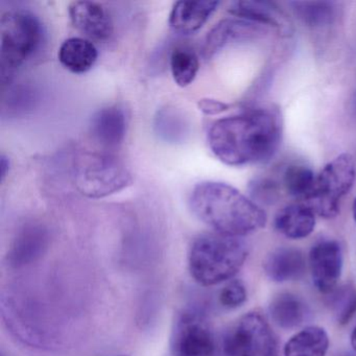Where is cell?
Listing matches in <instances>:
<instances>
[{
	"instance_id": "cell-1",
	"label": "cell",
	"mask_w": 356,
	"mask_h": 356,
	"mask_svg": "<svg viewBox=\"0 0 356 356\" xmlns=\"http://www.w3.org/2000/svg\"><path fill=\"white\" fill-rule=\"evenodd\" d=\"M282 134L277 108H249L216 120L208 132V143L220 161L238 168L270 161L278 152Z\"/></svg>"
},
{
	"instance_id": "cell-2",
	"label": "cell",
	"mask_w": 356,
	"mask_h": 356,
	"mask_svg": "<svg viewBox=\"0 0 356 356\" xmlns=\"http://www.w3.org/2000/svg\"><path fill=\"white\" fill-rule=\"evenodd\" d=\"M189 205L193 214L214 232L241 237L264 228L266 211L238 189L222 182L199 183L193 189Z\"/></svg>"
},
{
	"instance_id": "cell-3",
	"label": "cell",
	"mask_w": 356,
	"mask_h": 356,
	"mask_svg": "<svg viewBox=\"0 0 356 356\" xmlns=\"http://www.w3.org/2000/svg\"><path fill=\"white\" fill-rule=\"evenodd\" d=\"M247 257V245L239 237L218 232L203 233L191 245L189 270L197 283L211 286L234 277Z\"/></svg>"
},
{
	"instance_id": "cell-4",
	"label": "cell",
	"mask_w": 356,
	"mask_h": 356,
	"mask_svg": "<svg viewBox=\"0 0 356 356\" xmlns=\"http://www.w3.org/2000/svg\"><path fill=\"white\" fill-rule=\"evenodd\" d=\"M42 24L28 11H10L0 19V76L9 85L24 62L39 49Z\"/></svg>"
},
{
	"instance_id": "cell-5",
	"label": "cell",
	"mask_w": 356,
	"mask_h": 356,
	"mask_svg": "<svg viewBox=\"0 0 356 356\" xmlns=\"http://www.w3.org/2000/svg\"><path fill=\"white\" fill-rule=\"evenodd\" d=\"M72 177L79 193L90 199L113 195L132 183L130 172L118 158L97 152L76 158Z\"/></svg>"
},
{
	"instance_id": "cell-6",
	"label": "cell",
	"mask_w": 356,
	"mask_h": 356,
	"mask_svg": "<svg viewBox=\"0 0 356 356\" xmlns=\"http://www.w3.org/2000/svg\"><path fill=\"white\" fill-rule=\"evenodd\" d=\"M356 179V164L348 153L331 160L316 175V186L306 202L316 216L330 220L339 213L341 200L350 193Z\"/></svg>"
},
{
	"instance_id": "cell-7",
	"label": "cell",
	"mask_w": 356,
	"mask_h": 356,
	"mask_svg": "<svg viewBox=\"0 0 356 356\" xmlns=\"http://www.w3.org/2000/svg\"><path fill=\"white\" fill-rule=\"evenodd\" d=\"M228 356H279L278 341L259 312L245 314L225 339Z\"/></svg>"
},
{
	"instance_id": "cell-8",
	"label": "cell",
	"mask_w": 356,
	"mask_h": 356,
	"mask_svg": "<svg viewBox=\"0 0 356 356\" xmlns=\"http://www.w3.org/2000/svg\"><path fill=\"white\" fill-rule=\"evenodd\" d=\"M312 282L321 293H329L337 289L343 273V249L339 241L325 239L312 245L309 252Z\"/></svg>"
},
{
	"instance_id": "cell-9",
	"label": "cell",
	"mask_w": 356,
	"mask_h": 356,
	"mask_svg": "<svg viewBox=\"0 0 356 356\" xmlns=\"http://www.w3.org/2000/svg\"><path fill=\"white\" fill-rule=\"evenodd\" d=\"M214 337L207 323L193 314H183L172 335L175 356H212Z\"/></svg>"
},
{
	"instance_id": "cell-10",
	"label": "cell",
	"mask_w": 356,
	"mask_h": 356,
	"mask_svg": "<svg viewBox=\"0 0 356 356\" xmlns=\"http://www.w3.org/2000/svg\"><path fill=\"white\" fill-rule=\"evenodd\" d=\"M270 29L239 18H227L218 22L206 36L202 54L206 60L232 43L258 40L270 34Z\"/></svg>"
},
{
	"instance_id": "cell-11",
	"label": "cell",
	"mask_w": 356,
	"mask_h": 356,
	"mask_svg": "<svg viewBox=\"0 0 356 356\" xmlns=\"http://www.w3.org/2000/svg\"><path fill=\"white\" fill-rule=\"evenodd\" d=\"M70 22L88 40L105 42L113 34V22L107 10L93 1H74L68 8Z\"/></svg>"
},
{
	"instance_id": "cell-12",
	"label": "cell",
	"mask_w": 356,
	"mask_h": 356,
	"mask_svg": "<svg viewBox=\"0 0 356 356\" xmlns=\"http://www.w3.org/2000/svg\"><path fill=\"white\" fill-rule=\"evenodd\" d=\"M231 15L259 26L276 30L281 35L291 34V24L279 6L270 1H234L228 9Z\"/></svg>"
},
{
	"instance_id": "cell-13",
	"label": "cell",
	"mask_w": 356,
	"mask_h": 356,
	"mask_svg": "<svg viewBox=\"0 0 356 356\" xmlns=\"http://www.w3.org/2000/svg\"><path fill=\"white\" fill-rule=\"evenodd\" d=\"M126 114L118 106L102 108L93 114L89 132L93 140L106 149L120 147L126 137Z\"/></svg>"
},
{
	"instance_id": "cell-14",
	"label": "cell",
	"mask_w": 356,
	"mask_h": 356,
	"mask_svg": "<svg viewBox=\"0 0 356 356\" xmlns=\"http://www.w3.org/2000/svg\"><path fill=\"white\" fill-rule=\"evenodd\" d=\"M220 3L218 1H191L182 0L177 1L170 14V28L175 32L183 35H191L203 28L212 14L216 11Z\"/></svg>"
},
{
	"instance_id": "cell-15",
	"label": "cell",
	"mask_w": 356,
	"mask_h": 356,
	"mask_svg": "<svg viewBox=\"0 0 356 356\" xmlns=\"http://www.w3.org/2000/svg\"><path fill=\"white\" fill-rule=\"evenodd\" d=\"M316 216L307 204H289L277 212L274 225L276 230L289 239H303L314 232Z\"/></svg>"
},
{
	"instance_id": "cell-16",
	"label": "cell",
	"mask_w": 356,
	"mask_h": 356,
	"mask_svg": "<svg viewBox=\"0 0 356 356\" xmlns=\"http://www.w3.org/2000/svg\"><path fill=\"white\" fill-rule=\"evenodd\" d=\"M264 270L266 276L275 282L299 280L305 273V258L299 249L280 247L266 258Z\"/></svg>"
},
{
	"instance_id": "cell-17",
	"label": "cell",
	"mask_w": 356,
	"mask_h": 356,
	"mask_svg": "<svg viewBox=\"0 0 356 356\" xmlns=\"http://www.w3.org/2000/svg\"><path fill=\"white\" fill-rule=\"evenodd\" d=\"M97 57L99 53L95 45L88 39L79 37L64 41L58 53L62 66L76 74L89 72L97 63Z\"/></svg>"
},
{
	"instance_id": "cell-18",
	"label": "cell",
	"mask_w": 356,
	"mask_h": 356,
	"mask_svg": "<svg viewBox=\"0 0 356 356\" xmlns=\"http://www.w3.org/2000/svg\"><path fill=\"white\" fill-rule=\"evenodd\" d=\"M273 322L282 329L301 326L309 312L305 302L295 293H280L275 296L268 306Z\"/></svg>"
},
{
	"instance_id": "cell-19",
	"label": "cell",
	"mask_w": 356,
	"mask_h": 356,
	"mask_svg": "<svg viewBox=\"0 0 356 356\" xmlns=\"http://www.w3.org/2000/svg\"><path fill=\"white\" fill-rule=\"evenodd\" d=\"M328 347L326 331L318 326H308L285 343L284 356H325Z\"/></svg>"
},
{
	"instance_id": "cell-20",
	"label": "cell",
	"mask_w": 356,
	"mask_h": 356,
	"mask_svg": "<svg viewBox=\"0 0 356 356\" xmlns=\"http://www.w3.org/2000/svg\"><path fill=\"white\" fill-rule=\"evenodd\" d=\"M289 6L293 15L308 28H326L337 18V8L329 1H291Z\"/></svg>"
},
{
	"instance_id": "cell-21",
	"label": "cell",
	"mask_w": 356,
	"mask_h": 356,
	"mask_svg": "<svg viewBox=\"0 0 356 356\" xmlns=\"http://www.w3.org/2000/svg\"><path fill=\"white\" fill-rule=\"evenodd\" d=\"M316 175L303 164H291L285 168L282 176L283 187L291 197L306 203L314 193Z\"/></svg>"
},
{
	"instance_id": "cell-22",
	"label": "cell",
	"mask_w": 356,
	"mask_h": 356,
	"mask_svg": "<svg viewBox=\"0 0 356 356\" xmlns=\"http://www.w3.org/2000/svg\"><path fill=\"white\" fill-rule=\"evenodd\" d=\"M154 129L157 136L168 143H182L189 133L186 118L174 108H165L158 112Z\"/></svg>"
},
{
	"instance_id": "cell-23",
	"label": "cell",
	"mask_w": 356,
	"mask_h": 356,
	"mask_svg": "<svg viewBox=\"0 0 356 356\" xmlns=\"http://www.w3.org/2000/svg\"><path fill=\"white\" fill-rule=\"evenodd\" d=\"M170 66L175 83L178 86L187 87L199 72L200 58L191 47H178L170 55Z\"/></svg>"
},
{
	"instance_id": "cell-24",
	"label": "cell",
	"mask_w": 356,
	"mask_h": 356,
	"mask_svg": "<svg viewBox=\"0 0 356 356\" xmlns=\"http://www.w3.org/2000/svg\"><path fill=\"white\" fill-rule=\"evenodd\" d=\"M329 305L334 314L337 323L347 324L356 314V287L343 285L331 291Z\"/></svg>"
},
{
	"instance_id": "cell-25",
	"label": "cell",
	"mask_w": 356,
	"mask_h": 356,
	"mask_svg": "<svg viewBox=\"0 0 356 356\" xmlns=\"http://www.w3.org/2000/svg\"><path fill=\"white\" fill-rule=\"evenodd\" d=\"M250 199L257 205L276 203L280 197V185L270 178H256L249 183Z\"/></svg>"
},
{
	"instance_id": "cell-26",
	"label": "cell",
	"mask_w": 356,
	"mask_h": 356,
	"mask_svg": "<svg viewBox=\"0 0 356 356\" xmlns=\"http://www.w3.org/2000/svg\"><path fill=\"white\" fill-rule=\"evenodd\" d=\"M36 103L35 91L28 87H15L8 93L7 99H3V112L10 114L24 113L30 110Z\"/></svg>"
},
{
	"instance_id": "cell-27",
	"label": "cell",
	"mask_w": 356,
	"mask_h": 356,
	"mask_svg": "<svg viewBox=\"0 0 356 356\" xmlns=\"http://www.w3.org/2000/svg\"><path fill=\"white\" fill-rule=\"evenodd\" d=\"M247 301V289L241 280H232L222 289L220 302L224 307L234 309Z\"/></svg>"
},
{
	"instance_id": "cell-28",
	"label": "cell",
	"mask_w": 356,
	"mask_h": 356,
	"mask_svg": "<svg viewBox=\"0 0 356 356\" xmlns=\"http://www.w3.org/2000/svg\"><path fill=\"white\" fill-rule=\"evenodd\" d=\"M197 107H199L200 111L203 112L206 115H218V114L228 111L231 108V105L224 103V102L218 101V99L206 97V99H202L197 102Z\"/></svg>"
},
{
	"instance_id": "cell-29",
	"label": "cell",
	"mask_w": 356,
	"mask_h": 356,
	"mask_svg": "<svg viewBox=\"0 0 356 356\" xmlns=\"http://www.w3.org/2000/svg\"><path fill=\"white\" fill-rule=\"evenodd\" d=\"M10 170V160L5 154H1L0 156V180L1 182L5 181L6 177L9 174Z\"/></svg>"
},
{
	"instance_id": "cell-30",
	"label": "cell",
	"mask_w": 356,
	"mask_h": 356,
	"mask_svg": "<svg viewBox=\"0 0 356 356\" xmlns=\"http://www.w3.org/2000/svg\"><path fill=\"white\" fill-rule=\"evenodd\" d=\"M351 345L356 351V326L354 327L353 331L351 333Z\"/></svg>"
},
{
	"instance_id": "cell-31",
	"label": "cell",
	"mask_w": 356,
	"mask_h": 356,
	"mask_svg": "<svg viewBox=\"0 0 356 356\" xmlns=\"http://www.w3.org/2000/svg\"><path fill=\"white\" fill-rule=\"evenodd\" d=\"M352 110L356 115V91L354 92L353 99H352Z\"/></svg>"
},
{
	"instance_id": "cell-32",
	"label": "cell",
	"mask_w": 356,
	"mask_h": 356,
	"mask_svg": "<svg viewBox=\"0 0 356 356\" xmlns=\"http://www.w3.org/2000/svg\"><path fill=\"white\" fill-rule=\"evenodd\" d=\"M352 214H353V218L356 222V197L354 199L353 205H352Z\"/></svg>"
},
{
	"instance_id": "cell-33",
	"label": "cell",
	"mask_w": 356,
	"mask_h": 356,
	"mask_svg": "<svg viewBox=\"0 0 356 356\" xmlns=\"http://www.w3.org/2000/svg\"><path fill=\"white\" fill-rule=\"evenodd\" d=\"M337 356H356V353H353V352H343V353L339 354Z\"/></svg>"
},
{
	"instance_id": "cell-34",
	"label": "cell",
	"mask_w": 356,
	"mask_h": 356,
	"mask_svg": "<svg viewBox=\"0 0 356 356\" xmlns=\"http://www.w3.org/2000/svg\"><path fill=\"white\" fill-rule=\"evenodd\" d=\"M120 356H127V355H120Z\"/></svg>"
}]
</instances>
